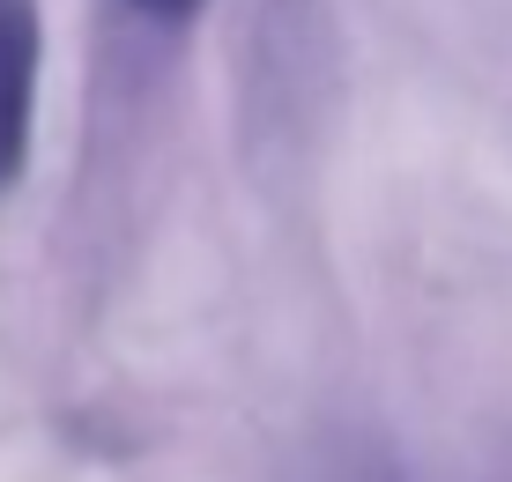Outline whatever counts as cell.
Returning a JSON list of instances; mask_svg holds the SVG:
<instances>
[{"label": "cell", "instance_id": "1", "mask_svg": "<svg viewBox=\"0 0 512 482\" xmlns=\"http://www.w3.org/2000/svg\"><path fill=\"white\" fill-rule=\"evenodd\" d=\"M38 67H45V15H38V0H0V193L23 178V156H30Z\"/></svg>", "mask_w": 512, "mask_h": 482}, {"label": "cell", "instance_id": "2", "mask_svg": "<svg viewBox=\"0 0 512 482\" xmlns=\"http://www.w3.org/2000/svg\"><path fill=\"white\" fill-rule=\"evenodd\" d=\"M127 8H141V15H164V23H179V15L208 8V0H127Z\"/></svg>", "mask_w": 512, "mask_h": 482}]
</instances>
